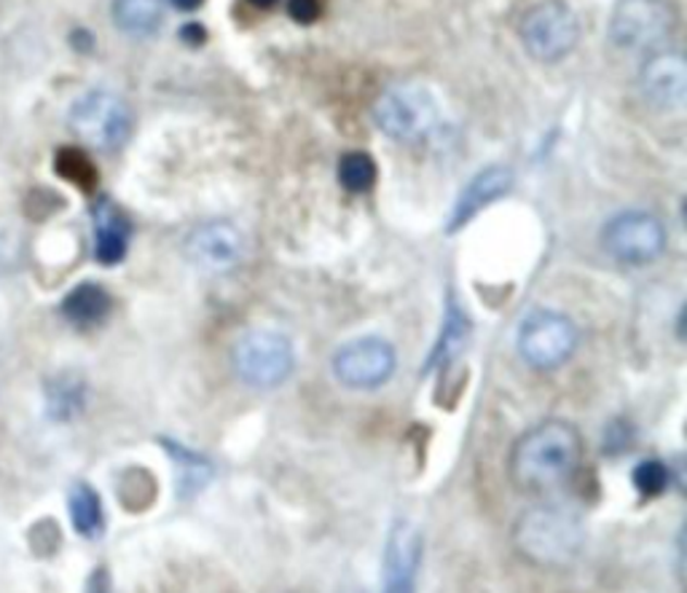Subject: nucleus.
<instances>
[{
	"label": "nucleus",
	"instance_id": "21",
	"mask_svg": "<svg viewBox=\"0 0 687 593\" xmlns=\"http://www.w3.org/2000/svg\"><path fill=\"white\" fill-rule=\"evenodd\" d=\"M54 169L60 178L73 182V186H78L82 191H95L97 169L82 148H60L54 156Z\"/></svg>",
	"mask_w": 687,
	"mask_h": 593
},
{
	"label": "nucleus",
	"instance_id": "7",
	"mask_svg": "<svg viewBox=\"0 0 687 593\" xmlns=\"http://www.w3.org/2000/svg\"><path fill=\"white\" fill-rule=\"evenodd\" d=\"M577 350V328L566 315L537 310L521 323L519 355L537 370H553L564 365Z\"/></svg>",
	"mask_w": 687,
	"mask_h": 593
},
{
	"label": "nucleus",
	"instance_id": "26",
	"mask_svg": "<svg viewBox=\"0 0 687 593\" xmlns=\"http://www.w3.org/2000/svg\"><path fill=\"white\" fill-rule=\"evenodd\" d=\"M86 593H113V585H111V575H108L105 567L95 569L89 578V583H86Z\"/></svg>",
	"mask_w": 687,
	"mask_h": 593
},
{
	"label": "nucleus",
	"instance_id": "20",
	"mask_svg": "<svg viewBox=\"0 0 687 593\" xmlns=\"http://www.w3.org/2000/svg\"><path fill=\"white\" fill-rule=\"evenodd\" d=\"M164 446H167L170 459H175V465L180 467L183 492H188V494L199 492V489L213 478V462H210L204 454L180 446V443H175V441H164Z\"/></svg>",
	"mask_w": 687,
	"mask_h": 593
},
{
	"label": "nucleus",
	"instance_id": "24",
	"mask_svg": "<svg viewBox=\"0 0 687 593\" xmlns=\"http://www.w3.org/2000/svg\"><path fill=\"white\" fill-rule=\"evenodd\" d=\"M49 403H51V414H54L57 419H71V416H76L84 406V387L78 384V381L54 384Z\"/></svg>",
	"mask_w": 687,
	"mask_h": 593
},
{
	"label": "nucleus",
	"instance_id": "6",
	"mask_svg": "<svg viewBox=\"0 0 687 593\" xmlns=\"http://www.w3.org/2000/svg\"><path fill=\"white\" fill-rule=\"evenodd\" d=\"M521 43L540 62H559L580 38L577 16L564 0H542L521 20Z\"/></svg>",
	"mask_w": 687,
	"mask_h": 593
},
{
	"label": "nucleus",
	"instance_id": "1",
	"mask_svg": "<svg viewBox=\"0 0 687 593\" xmlns=\"http://www.w3.org/2000/svg\"><path fill=\"white\" fill-rule=\"evenodd\" d=\"M583 459V438L575 425L548 419L526 430L513 443L508 470L524 494H551L575 478Z\"/></svg>",
	"mask_w": 687,
	"mask_h": 593
},
{
	"label": "nucleus",
	"instance_id": "8",
	"mask_svg": "<svg viewBox=\"0 0 687 593\" xmlns=\"http://www.w3.org/2000/svg\"><path fill=\"white\" fill-rule=\"evenodd\" d=\"M604 250L621 264L645 266L661 258L666 248V228L655 215L642 213V210H628V213L615 215L601 231Z\"/></svg>",
	"mask_w": 687,
	"mask_h": 593
},
{
	"label": "nucleus",
	"instance_id": "10",
	"mask_svg": "<svg viewBox=\"0 0 687 593\" xmlns=\"http://www.w3.org/2000/svg\"><path fill=\"white\" fill-rule=\"evenodd\" d=\"M398 365L392 344L376 336L344 344L334 357V376L349 390H376L387 384Z\"/></svg>",
	"mask_w": 687,
	"mask_h": 593
},
{
	"label": "nucleus",
	"instance_id": "25",
	"mask_svg": "<svg viewBox=\"0 0 687 593\" xmlns=\"http://www.w3.org/2000/svg\"><path fill=\"white\" fill-rule=\"evenodd\" d=\"M320 11H323V3H320V0H288V14L293 16L299 25H312V22H317Z\"/></svg>",
	"mask_w": 687,
	"mask_h": 593
},
{
	"label": "nucleus",
	"instance_id": "19",
	"mask_svg": "<svg viewBox=\"0 0 687 593\" xmlns=\"http://www.w3.org/2000/svg\"><path fill=\"white\" fill-rule=\"evenodd\" d=\"M71 521L84 538H100L105 529V513H102V502L97 497L95 489L89 483H76L71 489Z\"/></svg>",
	"mask_w": 687,
	"mask_h": 593
},
{
	"label": "nucleus",
	"instance_id": "3",
	"mask_svg": "<svg viewBox=\"0 0 687 593\" xmlns=\"http://www.w3.org/2000/svg\"><path fill=\"white\" fill-rule=\"evenodd\" d=\"M234 370L255 390H274L285 384L296 368V352L288 336L277 330H250L234 346Z\"/></svg>",
	"mask_w": 687,
	"mask_h": 593
},
{
	"label": "nucleus",
	"instance_id": "2",
	"mask_svg": "<svg viewBox=\"0 0 687 593\" xmlns=\"http://www.w3.org/2000/svg\"><path fill=\"white\" fill-rule=\"evenodd\" d=\"M513 543L526 562L564 567L580 553L583 523L570 507L537 505L515 521Z\"/></svg>",
	"mask_w": 687,
	"mask_h": 593
},
{
	"label": "nucleus",
	"instance_id": "16",
	"mask_svg": "<svg viewBox=\"0 0 687 593\" xmlns=\"http://www.w3.org/2000/svg\"><path fill=\"white\" fill-rule=\"evenodd\" d=\"M111 312V295L105 288L95 282H84L67 293L62 301V315L71 319L78 328H91V325L102 323Z\"/></svg>",
	"mask_w": 687,
	"mask_h": 593
},
{
	"label": "nucleus",
	"instance_id": "28",
	"mask_svg": "<svg viewBox=\"0 0 687 593\" xmlns=\"http://www.w3.org/2000/svg\"><path fill=\"white\" fill-rule=\"evenodd\" d=\"M177 11H197L204 0H170Z\"/></svg>",
	"mask_w": 687,
	"mask_h": 593
},
{
	"label": "nucleus",
	"instance_id": "5",
	"mask_svg": "<svg viewBox=\"0 0 687 593\" xmlns=\"http://www.w3.org/2000/svg\"><path fill=\"white\" fill-rule=\"evenodd\" d=\"M677 25L672 0H617L610 38L617 49L658 51Z\"/></svg>",
	"mask_w": 687,
	"mask_h": 593
},
{
	"label": "nucleus",
	"instance_id": "29",
	"mask_svg": "<svg viewBox=\"0 0 687 593\" xmlns=\"http://www.w3.org/2000/svg\"><path fill=\"white\" fill-rule=\"evenodd\" d=\"M250 5H255V9H272L274 3H277V0H248Z\"/></svg>",
	"mask_w": 687,
	"mask_h": 593
},
{
	"label": "nucleus",
	"instance_id": "18",
	"mask_svg": "<svg viewBox=\"0 0 687 593\" xmlns=\"http://www.w3.org/2000/svg\"><path fill=\"white\" fill-rule=\"evenodd\" d=\"M164 16L162 0H113V20L129 36H151Z\"/></svg>",
	"mask_w": 687,
	"mask_h": 593
},
{
	"label": "nucleus",
	"instance_id": "15",
	"mask_svg": "<svg viewBox=\"0 0 687 593\" xmlns=\"http://www.w3.org/2000/svg\"><path fill=\"white\" fill-rule=\"evenodd\" d=\"M129 248V220L113 202L102 199L95 207V253L105 266L124 261Z\"/></svg>",
	"mask_w": 687,
	"mask_h": 593
},
{
	"label": "nucleus",
	"instance_id": "13",
	"mask_svg": "<svg viewBox=\"0 0 687 593\" xmlns=\"http://www.w3.org/2000/svg\"><path fill=\"white\" fill-rule=\"evenodd\" d=\"M642 94L661 111H679L687 97V65L679 51H650L639 73Z\"/></svg>",
	"mask_w": 687,
	"mask_h": 593
},
{
	"label": "nucleus",
	"instance_id": "4",
	"mask_svg": "<svg viewBox=\"0 0 687 593\" xmlns=\"http://www.w3.org/2000/svg\"><path fill=\"white\" fill-rule=\"evenodd\" d=\"M374 118L382 133L392 140L416 142L425 140L438 124V105L420 84H398L376 100Z\"/></svg>",
	"mask_w": 687,
	"mask_h": 593
},
{
	"label": "nucleus",
	"instance_id": "11",
	"mask_svg": "<svg viewBox=\"0 0 687 593\" xmlns=\"http://www.w3.org/2000/svg\"><path fill=\"white\" fill-rule=\"evenodd\" d=\"M422 532L411 521H395L387 534L385 562H382V593H416L422 564Z\"/></svg>",
	"mask_w": 687,
	"mask_h": 593
},
{
	"label": "nucleus",
	"instance_id": "9",
	"mask_svg": "<svg viewBox=\"0 0 687 593\" xmlns=\"http://www.w3.org/2000/svg\"><path fill=\"white\" fill-rule=\"evenodd\" d=\"M73 133L95 148L124 146L132 133V113L122 97L111 91H89L71 111Z\"/></svg>",
	"mask_w": 687,
	"mask_h": 593
},
{
	"label": "nucleus",
	"instance_id": "27",
	"mask_svg": "<svg viewBox=\"0 0 687 593\" xmlns=\"http://www.w3.org/2000/svg\"><path fill=\"white\" fill-rule=\"evenodd\" d=\"M180 38H183V41H186L188 46H199V43L204 41V30H202V25H193V22H191V25L183 27V30H180Z\"/></svg>",
	"mask_w": 687,
	"mask_h": 593
},
{
	"label": "nucleus",
	"instance_id": "12",
	"mask_svg": "<svg viewBox=\"0 0 687 593\" xmlns=\"http://www.w3.org/2000/svg\"><path fill=\"white\" fill-rule=\"evenodd\" d=\"M242 234L228 220H208L186 237V255L204 272H228L242 261Z\"/></svg>",
	"mask_w": 687,
	"mask_h": 593
},
{
	"label": "nucleus",
	"instance_id": "23",
	"mask_svg": "<svg viewBox=\"0 0 687 593\" xmlns=\"http://www.w3.org/2000/svg\"><path fill=\"white\" fill-rule=\"evenodd\" d=\"M632 481H634V489H637L642 497H661V494L669 489V481H672V470H669L663 462L645 459L634 467Z\"/></svg>",
	"mask_w": 687,
	"mask_h": 593
},
{
	"label": "nucleus",
	"instance_id": "17",
	"mask_svg": "<svg viewBox=\"0 0 687 593\" xmlns=\"http://www.w3.org/2000/svg\"><path fill=\"white\" fill-rule=\"evenodd\" d=\"M467 339H471V323H467V315L460 310L457 301H449V315H446L444 330H440V339L438 344H435L433 355L427 357V370L457 361V355L467 346Z\"/></svg>",
	"mask_w": 687,
	"mask_h": 593
},
{
	"label": "nucleus",
	"instance_id": "22",
	"mask_svg": "<svg viewBox=\"0 0 687 593\" xmlns=\"http://www.w3.org/2000/svg\"><path fill=\"white\" fill-rule=\"evenodd\" d=\"M339 182L349 193H365L376 182V164L369 153L352 151L341 156Z\"/></svg>",
	"mask_w": 687,
	"mask_h": 593
},
{
	"label": "nucleus",
	"instance_id": "14",
	"mask_svg": "<svg viewBox=\"0 0 687 593\" xmlns=\"http://www.w3.org/2000/svg\"><path fill=\"white\" fill-rule=\"evenodd\" d=\"M513 175L508 167H486L484 173H478L475 178L467 182L462 197L457 199L454 210H451V218H449V234L460 231L465 228L475 215L480 213L484 207H489L491 202L502 199L511 188Z\"/></svg>",
	"mask_w": 687,
	"mask_h": 593
}]
</instances>
